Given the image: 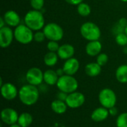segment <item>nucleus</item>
I'll list each match as a JSON object with an SVG mask.
<instances>
[{"mask_svg":"<svg viewBox=\"0 0 127 127\" xmlns=\"http://www.w3.org/2000/svg\"><path fill=\"white\" fill-rule=\"evenodd\" d=\"M98 100L101 106L109 109L115 106L117 103V95L112 89L105 88L100 92L98 95Z\"/></svg>","mask_w":127,"mask_h":127,"instance_id":"7","label":"nucleus"},{"mask_svg":"<svg viewBox=\"0 0 127 127\" xmlns=\"http://www.w3.org/2000/svg\"><path fill=\"white\" fill-rule=\"evenodd\" d=\"M109 61V57L105 53H100L97 56V60L96 63H97L101 67L104 66Z\"/></svg>","mask_w":127,"mask_h":127,"instance_id":"29","label":"nucleus"},{"mask_svg":"<svg viewBox=\"0 0 127 127\" xmlns=\"http://www.w3.org/2000/svg\"><path fill=\"white\" fill-rule=\"evenodd\" d=\"M59 77H60L57 74V71L53 69H48L45 71H44L43 80L47 86L57 85Z\"/></svg>","mask_w":127,"mask_h":127,"instance_id":"18","label":"nucleus"},{"mask_svg":"<svg viewBox=\"0 0 127 127\" xmlns=\"http://www.w3.org/2000/svg\"><path fill=\"white\" fill-rule=\"evenodd\" d=\"M77 13H79V15L81 16H83V17L89 16L92 12L91 7L89 6V4H87L86 2H82V3L79 4L77 6Z\"/></svg>","mask_w":127,"mask_h":127,"instance_id":"24","label":"nucleus"},{"mask_svg":"<svg viewBox=\"0 0 127 127\" xmlns=\"http://www.w3.org/2000/svg\"><path fill=\"white\" fill-rule=\"evenodd\" d=\"M10 127H22L18 123H16V124H12V125H10Z\"/></svg>","mask_w":127,"mask_h":127,"instance_id":"37","label":"nucleus"},{"mask_svg":"<svg viewBox=\"0 0 127 127\" xmlns=\"http://www.w3.org/2000/svg\"><path fill=\"white\" fill-rule=\"evenodd\" d=\"M121 1H123V2H126L127 3V0H120Z\"/></svg>","mask_w":127,"mask_h":127,"instance_id":"39","label":"nucleus"},{"mask_svg":"<svg viewBox=\"0 0 127 127\" xmlns=\"http://www.w3.org/2000/svg\"><path fill=\"white\" fill-rule=\"evenodd\" d=\"M117 127H127V112L120 114L116 119Z\"/></svg>","mask_w":127,"mask_h":127,"instance_id":"26","label":"nucleus"},{"mask_svg":"<svg viewBox=\"0 0 127 127\" xmlns=\"http://www.w3.org/2000/svg\"><path fill=\"white\" fill-rule=\"evenodd\" d=\"M22 127H28L33 123V117L28 112H23L19 116L18 122Z\"/></svg>","mask_w":127,"mask_h":127,"instance_id":"23","label":"nucleus"},{"mask_svg":"<svg viewBox=\"0 0 127 127\" xmlns=\"http://www.w3.org/2000/svg\"><path fill=\"white\" fill-rule=\"evenodd\" d=\"M115 77L121 83H127V64H123L118 67L115 71Z\"/></svg>","mask_w":127,"mask_h":127,"instance_id":"21","label":"nucleus"},{"mask_svg":"<svg viewBox=\"0 0 127 127\" xmlns=\"http://www.w3.org/2000/svg\"><path fill=\"white\" fill-rule=\"evenodd\" d=\"M45 39H46V37H45V35L42 30L35 31V33H33V40L38 43L44 42Z\"/></svg>","mask_w":127,"mask_h":127,"instance_id":"30","label":"nucleus"},{"mask_svg":"<svg viewBox=\"0 0 127 127\" xmlns=\"http://www.w3.org/2000/svg\"><path fill=\"white\" fill-rule=\"evenodd\" d=\"M115 42L120 46L127 45V35L124 33H120L115 35Z\"/></svg>","mask_w":127,"mask_h":127,"instance_id":"27","label":"nucleus"},{"mask_svg":"<svg viewBox=\"0 0 127 127\" xmlns=\"http://www.w3.org/2000/svg\"><path fill=\"white\" fill-rule=\"evenodd\" d=\"M45 37L48 41H60L64 36L63 28L55 22H49L45 25L42 29Z\"/></svg>","mask_w":127,"mask_h":127,"instance_id":"6","label":"nucleus"},{"mask_svg":"<svg viewBox=\"0 0 127 127\" xmlns=\"http://www.w3.org/2000/svg\"><path fill=\"white\" fill-rule=\"evenodd\" d=\"M60 46V45L57 41H48V42L47 43V49L48 50V51L51 52H57Z\"/></svg>","mask_w":127,"mask_h":127,"instance_id":"31","label":"nucleus"},{"mask_svg":"<svg viewBox=\"0 0 127 127\" xmlns=\"http://www.w3.org/2000/svg\"><path fill=\"white\" fill-rule=\"evenodd\" d=\"M109 115L116 116L118 114V110L115 106H114V107H112V108L109 109Z\"/></svg>","mask_w":127,"mask_h":127,"instance_id":"33","label":"nucleus"},{"mask_svg":"<svg viewBox=\"0 0 127 127\" xmlns=\"http://www.w3.org/2000/svg\"><path fill=\"white\" fill-rule=\"evenodd\" d=\"M51 108L54 113L58 115H63L67 111L68 106L65 101L56 99L51 102Z\"/></svg>","mask_w":127,"mask_h":127,"instance_id":"20","label":"nucleus"},{"mask_svg":"<svg viewBox=\"0 0 127 127\" xmlns=\"http://www.w3.org/2000/svg\"><path fill=\"white\" fill-rule=\"evenodd\" d=\"M109 116V109L103 106H100L95 109L92 112L91 115V118L95 122H102L106 119H107Z\"/></svg>","mask_w":127,"mask_h":127,"instance_id":"17","label":"nucleus"},{"mask_svg":"<svg viewBox=\"0 0 127 127\" xmlns=\"http://www.w3.org/2000/svg\"><path fill=\"white\" fill-rule=\"evenodd\" d=\"M4 26H7V25H6V23H5V21L3 18V16H1V17H0V28H4Z\"/></svg>","mask_w":127,"mask_h":127,"instance_id":"35","label":"nucleus"},{"mask_svg":"<svg viewBox=\"0 0 127 127\" xmlns=\"http://www.w3.org/2000/svg\"><path fill=\"white\" fill-rule=\"evenodd\" d=\"M33 31L25 23L20 24L13 30L14 39L22 45H28L33 40Z\"/></svg>","mask_w":127,"mask_h":127,"instance_id":"4","label":"nucleus"},{"mask_svg":"<svg viewBox=\"0 0 127 127\" xmlns=\"http://www.w3.org/2000/svg\"><path fill=\"white\" fill-rule=\"evenodd\" d=\"M59 56L57 52L48 51L44 56L43 61L46 66L48 67H54L58 62Z\"/></svg>","mask_w":127,"mask_h":127,"instance_id":"22","label":"nucleus"},{"mask_svg":"<svg viewBox=\"0 0 127 127\" xmlns=\"http://www.w3.org/2000/svg\"><path fill=\"white\" fill-rule=\"evenodd\" d=\"M3 18L5 21L6 25L10 28H16L21 24V18L15 10H9L6 11L3 15Z\"/></svg>","mask_w":127,"mask_h":127,"instance_id":"14","label":"nucleus"},{"mask_svg":"<svg viewBox=\"0 0 127 127\" xmlns=\"http://www.w3.org/2000/svg\"><path fill=\"white\" fill-rule=\"evenodd\" d=\"M56 86L60 91L68 95L70 93L76 92L77 90L79 84L78 81L74 76L64 74L59 77Z\"/></svg>","mask_w":127,"mask_h":127,"instance_id":"5","label":"nucleus"},{"mask_svg":"<svg viewBox=\"0 0 127 127\" xmlns=\"http://www.w3.org/2000/svg\"><path fill=\"white\" fill-rule=\"evenodd\" d=\"M24 23L32 31H41L45 27V18L40 10H31L28 11L24 17Z\"/></svg>","mask_w":127,"mask_h":127,"instance_id":"2","label":"nucleus"},{"mask_svg":"<svg viewBox=\"0 0 127 127\" xmlns=\"http://www.w3.org/2000/svg\"><path fill=\"white\" fill-rule=\"evenodd\" d=\"M56 71H57V74H58L59 77H61V76H63V75L65 74V72H64V71L63 69V68H58Z\"/></svg>","mask_w":127,"mask_h":127,"instance_id":"36","label":"nucleus"},{"mask_svg":"<svg viewBox=\"0 0 127 127\" xmlns=\"http://www.w3.org/2000/svg\"><path fill=\"white\" fill-rule=\"evenodd\" d=\"M19 116L18 112L12 108L3 109L1 112V119L2 122L9 126L16 124L18 122Z\"/></svg>","mask_w":127,"mask_h":127,"instance_id":"12","label":"nucleus"},{"mask_svg":"<svg viewBox=\"0 0 127 127\" xmlns=\"http://www.w3.org/2000/svg\"><path fill=\"white\" fill-rule=\"evenodd\" d=\"M30 4L33 10H42L45 4V0H30Z\"/></svg>","mask_w":127,"mask_h":127,"instance_id":"28","label":"nucleus"},{"mask_svg":"<svg viewBox=\"0 0 127 127\" xmlns=\"http://www.w3.org/2000/svg\"><path fill=\"white\" fill-rule=\"evenodd\" d=\"M67 96H68V94H66V93H65V92H63L60 91V92L57 94V99L65 102V100H66V98H67Z\"/></svg>","mask_w":127,"mask_h":127,"instance_id":"32","label":"nucleus"},{"mask_svg":"<svg viewBox=\"0 0 127 127\" xmlns=\"http://www.w3.org/2000/svg\"><path fill=\"white\" fill-rule=\"evenodd\" d=\"M18 97L24 105L33 106L39 98V89L37 86L28 83L19 89Z\"/></svg>","mask_w":127,"mask_h":127,"instance_id":"1","label":"nucleus"},{"mask_svg":"<svg viewBox=\"0 0 127 127\" xmlns=\"http://www.w3.org/2000/svg\"><path fill=\"white\" fill-rule=\"evenodd\" d=\"M65 1L71 5H76V6H77L80 3L83 2V0H65Z\"/></svg>","mask_w":127,"mask_h":127,"instance_id":"34","label":"nucleus"},{"mask_svg":"<svg viewBox=\"0 0 127 127\" xmlns=\"http://www.w3.org/2000/svg\"><path fill=\"white\" fill-rule=\"evenodd\" d=\"M127 26V19L126 18H121L118 20V22L113 27V32L115 34H118L120 33H124L125 31V28Z\"/></svg>","mask_w":127,"mask_h":127,"instance_id":"25","label":"nucleus"},{"mask_svg":"<svg viewBox=\"0 0 127 127\" xmlns=\"http://www.w3.org/2000/svg\"><path fill=\"white\" fill-rule=\"evenodd\" d=\"M80 68V62L77 58L71 57L68 60H65V63L63 65V69L65 72V74L74 76Z\"/></svg>","mask_w":127,"mask_h":127,"instance_id":"13","label":"nucleus"},{"mask_svg":"<svg viewBox=\"0 0 127 127\" xmlns=\"http://www.w3.org/2000/svg\"><path fill=\"white\" fill-rule=\"evenodd\" d=\"M14 39L13 31L9 26L0 28V46L2 48H8Z\"/></svg>","mask_w":127,"mask_h":127,"instance_id":"10","label":"nucleus"},{"mask_svg":"<svg viewBox=\"0 0 127 127\" xmlns=\"http://www.w3.org/2000/svg\"><path fill=\"white\" fill-rule=\"evenodd\" d=\"M80 32L82 37L89 42L99 40L101 36V31L99 26L92 22H84L80 26Z\"/></svg>","mask_w":127,"mask_h":127,"instance_id":"3","label":"nucleus"},{"mask_svg":"<svg viewBox=\"0 0 127 127\" xmlns=\"http://www.w3.org/2000/svg\"><path fill=\"white\" fill-rule=\"evenodd\" d=\"M124 32H125V33L127 35V26L126 27V28H125V31Z\"/></svg>","mask_w":127,"mask_h":127,"instance_id":"38","label":"nucleus"},{"mask_svg":"<svg viewBox=\"0 0 127 127\" xmlns=\"http://www.w3.org/2000/svg\"><path fill=\"white\" fill-rule=\"evenodd\" d=\"M43 75L44 72L39 68L32 67L26 72L25 79L28 84L39 86L42 83V82H44Z\"/></svg>","mask_w":127,"mask_h":127,"instance_id":"8","label":"nucleus"},{"mask_svg":"<svg viewBox=\"0 0 127 127\" xmlns=\"http://www.w3.org/2000/svg\"><path fill=\"white\" fill-rule=\"evenodd\" d=\"M86 101L85 95L80 92H74L68 95L65 103L71 109H77L82 106Z\"/></svg>","mask_w":127,"mask_h":127,"instance_id":"9","label":"nucleus"},{"mask_svg":"<svg viewBox=\"0 0 127 127\" xmlns=\"http://www.w3.org/2000/svg\"><path fill=\"white\" fill-rule=\"evenodd\" d=\"M1 94L7 100H13L19 95L16 86L11 83H5L1 86Z\"/></svg>","mask_w":127,"mask_h":127,"instance_id":"11","label":"nucleus"},{"mask_svg":"<svg viewBox=\"0 0 127 127\" xmlns=\"http://www.w3.org/2000/svg\"><path fill=\"white\" fill-rule=\"evenodd\" d=\"M57 53L60 59L63 60H66L74 57L75 53V49L72 45L66 43L60 45Z\"/></svg>","mask_w":127,"mask_h":127,"instance_id":"15","label":"nucleus"},{"mask_svg":"<svg viewBox=\"0 0 127 127\" xmlns=\"http://www.w3.org/2000/svg\"><path fill=\"white\" fill-rule=\"evenodd\" d=\"M102 48V43L99 40L89 41L86 45L85 51L87 55L90 57H97L101 53Z\"/></svg>","mask_w":127,"mask_h":127,"instance_id":"16","label":"nucleus"},{"mask_svg":"<svg viewBox=\"0 0 127 127\" xmlns=\"http://www.w3.org/2000/svg\"><path fill=\"white\" fill-rule=\"evenodd\" d=\"M101 66L97 63H89L85 66V72L89 77H97L101 73Z\"/></svg>","mask_w":127,"mask_h":127,"instance_id":"19","label":"nucleus"}]
</instances>
